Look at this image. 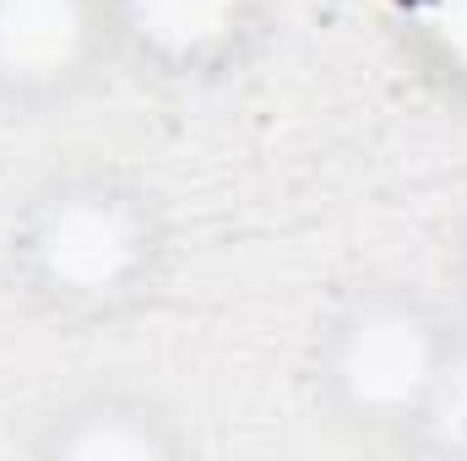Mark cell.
I'll return each mask as SVG.
<instances>
[{"label":"cell","mask_w":467,"mask_h":461,"mask_svg":"<svg viewBox=\"0 0 467 461\" xmlns=\"http://www.w3.org/2000/svg\"><path fill=\"white\" fill-rule=\"evenodd\" d=\"M174 261L169 212L119 163H66L11 212L5 266L27 304L55 321H125L158 299Z\"/></svg>","instance_id":"cell-1"},{"label":"cell","mask_w":467,"mask_h":461,"mask_svg":"<svg viewBox=\"0 0 467 461\" xmlns=\"http://www.w3.org/2000/svg\"><path fill=\"white\" fill-rule=\"evenodd\" d=\"M457 282H462V299H467V212H462V229H457Z\"/></svg>","instance_id":"cell-7"},{"label":"cell","mask_w":467,"mask_h":461,"mask_svg":"<svg viewBox=\"0 0 467 461\" xmlns=\"http://www.w3.org/2000/svg\"><path fill=\"white\" fill-rule=\"evenodd\" d=\"M119 60L169 87L239 71L272 22V0H109Z\"/></svg>","instance_id":"cell-4"},{"label":"cell","mask_w":467,"mask_h":461,"mask_svg":"<svg viewBox=\"0 0 467 461\" xmlns=\"http://www.w3.org/2000/svg\"><path fill=\"white\" fill-rule=\"evenodd\" d=\"M33 451L49 461H169L185 451V429L147 391L93 385L38 424Z\"/></svg>","instance_id":"cell-5"},{"label":"cell","mask_w":467,"mask_h":461,"mask_svg":"<svg viewBox=\"0 0 467 461\" xmlns=\"http://www.w3.org/2000/svg\"><path fill=\"white\" fill-rule=\"evenodd\" d=\"M413 451H430V456H451V461H467V321L457 332V343L446 353L441 374H435V391L408 435Z\"/></svg>","instance_id":"cell-6"},{"label":"cell","mask_w":467,"mask_h":461,"mask_svg":"<svg viewBox=\"0 0 467 461\" xmlns=\"http://www.w3.org/2000/svg\"><path fill=\"white\" fill-rule=\"evenodd\" d=\"M119 66L109 0H0V109L49 115Z\"/></svg>","instance_id":"cell-3"},{"label":"cell","mask_w":467,"mask_h":461,"mask_svg":"<svg viewBox=\"0 0 467 461\" xmlns=\"http://www.w3.org/2000/svg\"><path fill=\"white\" fill-rule=\"evenodd\" d=\"M462 321L408 282H364L332 304L310 347L316 402L337 429L369 440L413 435Z\"/></svg>","instance_id":"cell-2"}]
</instances>
